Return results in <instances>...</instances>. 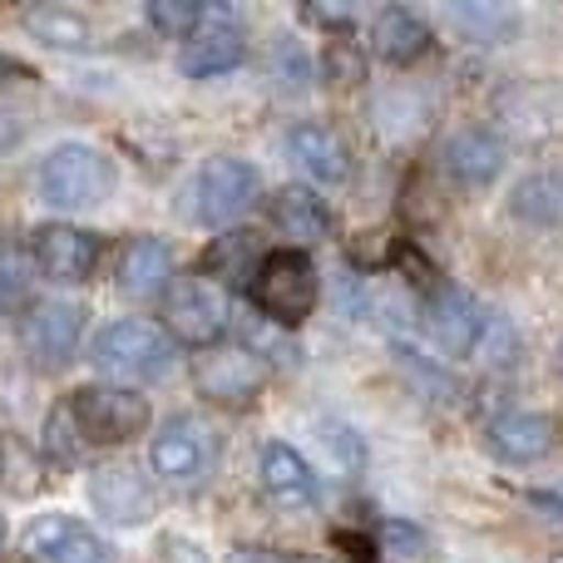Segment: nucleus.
Here are the masks:
<instances>
[{
    "label": "nucleus",
    "instance_id": "18",
    "mask_svg": "<svg viewBox=\"0 0 563 563\" xmlns=\"http://www.w3.org/2000/svg\"><path fill=\"white\" fill-rule=\"evenodd\" d=\"M267 218H273V228L282 238H291L297 247H311V243H327L331 238V208L321 203L311 188H282L273 194V203H267Z\"/></svg>",
    "mask_w": 563,
    "mask_h": 563
},
{
    "label": "nucleus",
    "instance_id": "12",
    "mask_svg": "<svg viewBox=\"0 0 563 563\" xmlns=\"http://www.w3.org/2000/svg\"><path fill=\"white\" fill-rule=\"evenodd\" d=\"M20 549H25V559H35V563H104L109 559L104 539H99L89 525L69 519V515L30 519Z\"/></svg>",
    "mask_w": 563,
    "mask_h": 563
},
{
    "label": "nucleus",
    "instance_id": "22",
    "mask_svg": "<svg viewBox=\"0 0 563 563\" xmlns=\"http://www.w3.org/2000/svg\"><path fill=\"white\" fill-rule=\"evenodd\" d=\"M203 267L223 291L243 287V282H257V273H263V243H257L253 233H223L203 253Z\"/></svg>",
    "mask_w": 563,
    "mask_h": 563
},
{
    "label": "nucleus",
    "instance_id": "5",
    "mask_svg": "<svg viewBox=\"0 0 563 563\" xmlns=\"http://www.w3.org/2000/svg\"><path fill=\"white\" fill-rule=\"evenodd\" d=\"M164 321L174 341L194 351H213L223 346V331L233 327V307H228V291L213 277H178L164 297Z\"/></svg>",
    "mask_w": 563,
    "mask_h": 563
},
{
    "label": "nucleus",
    "instance_id": "8",
    "mask_svg": "<svg viewBox=\"0 0 563 563\" xmlns=\"http://www.w3.org/2000/svg\"><path fill=\"white\" fill-rule=\"evenodd\" d=\"M85 336V307L79 301H35L20 321V346L35 371H59L75 361Z\"/></svg>",
    "mask_w": 563,
    "mask_h": 563
},
{
    "label": "nucleus",
    "instance_id": "28",
    "mask_svg": "<svg viewBox=\"0 0 563 563\" xmlns=\"http://www.w3.org/2000/svg\"><path fill=\"white\" fill-rule=\"evenodd\" d=\"M336 549L346 554V563H371V554H376V544L366 534H336Z\"/></svg>",
    "mask_w": 563,
    "mask_h": 563
},
{
    "label": "nucleus",
    "instance_id": "16",
    "mask_svg": "<svg viewBox=\"0 0 563 563\" xmlns=\"http://www.w3.org/2000/svg\"><path fill=\"white\" fill-rule=\"evenodd\" d=\"M257 485H263L267 499L282 509L317 505V475H311L307 460L291 445H282V440H267V445L257 450Z\"/></svg>",
    "mask_w": 563,
    "mask_h": 563
},
{
    "label": "nucleus",
    "instance_id": "13",
    "mask_svg": "<svg viewBox=\"0 0 563 563\" xmlns=\"http://www.w3.org/2000/svg\"><path fill=\"white\" fill-rule=\"evenodd\" d=\"M287 158L307 178H317V184H346V178H351L346 139H341L331 124H317V119L287 129Z\"/></svg>",
    "mask_w": 563,
    "mask_h": 563
},
{
    "label": "nucleus",
    "instance_id": "10",
    "mask_svg": "<svg viewBox=\"0 0 563 563\" xmlns=\"http://www.w3.org/2000/svg\"><path fill=\"white\" fill-rule=\"evenodd\" d=\"M30 257L49 282H89L99 273V257H104V243L85 228L69 223H45L30 238Z\"/></svg>",
    "mask_w": 563,
    "mask_h": 563
},
{
    "label": "nucleus",
    "instance_id": "23",
    "mask_svg": "<svg viewBox=\"0 0 563 563\" xmlns=\"http://www.w3.org/2000/svg\"><path fill=\"white\" fill-rule=\"evenodd\" d=\"M25 30L49 49H89L95 45V25L79 15L75 5H35L25 10Z\"/></svg>",
    "mask_w": 563,
    "mask_h": 563
},
{
    "label": "nucleus",
    "instance_id": "4",
    "mask_svg": "<svg viewBox=\"0 0 563 563\" xmlns=\"http://www.w3.org/2000/svg\"><path fill=\"white\" fill-rule=\"evenodd\" d=\"M253 301L277 327H301L317 307V267L301 247H277L263 257V273L253 282Z\"/></svg>",
    "mask_w": 563,
    "mask_h": 563
},
{
    "label": "nucleus",
    "instance_id": "7",
    "mask_svg": "<svg viewBox=\"0 0 563 563\" xmlns=\"http://www.w3.org/2000/svg\"><path fill=\"white\" fill-rule=\"evenodd\" d=\"M263 361L253 356L247 346H213L194 356V386L198 396H208L213 406L228 410H247L257 396H263Z\"/></svg>",
    "mask_w": 563,
    "mask_h": 563
},
{
    "label": "nucleus",
    "instance_id": "32",
    "mask_svg": "<svg viewBox=\"0 0 563 563\" xmlns=\"http://www.w3.org/2000/svg\"><path fill=\"white\" fill-rule=\"evenodd\" d=\"M559 366H563V351H559Z\"/></svg>",
    "mask_w": 563,
    "mask_h": 563
},
{
    "label": "nucleus",
    "instance_id": "17",
    "mask_svg": "<svg viewBox=\"0 0 563 563\" xmlns=\"http://www.w3.org/2000/svg\"><path fill=\"white\" fill-rule=\"evenodd\" d=\"M554 440H559V426L544 410H509V416H499L495 430H489V450H495L499 460H509V465H534V460H544L549 450H554Z\"/></svg>",
    "mask_w": 563,
    "mask_h": 563
},
{
    "label": "nucleus",
    "instance_id": "19",
    "mask_svg": "<svg viewBox=\"0 0 563 563\" xmlns=\"http://www.w3.org/2000/svg\"><path fill=\"white\" fill-rule=\"evenodd\" d=\"M247 59V40L238 25H213V30H198L184 49H178V69L194 79H213L223 69H238Z\"/></svg>",
    "mask_w": 563,
    "mask_h": 563
},
{
    "label": "nucleus",
    "instance_id": "3",
    "mask_svg": "<svg viewBox=\"0 0 563 563\" xmlns=\"http://www.w3.org/2000/svg\"><path fill=\"white\" fill-rule=\"evenodd\" d=\"M109 188H114V164L89 144H59L40 164V198L49 208H95Z\"/></svg>",
    "mask_w": 563,
    "mask_h": 563
},
{
    "label": "nucleus",
    "instance_id": "1",
    "mask_svg": "<svg viewBox=\"0 0 563 563\" xmlns=\"http://www.w3.org/2000/svg\"><path fill=\"white\" fill-rule=\"evenodd\" d=\"M89 361H95L104 376L144 386V380H158L174 371L178 351H174V336H168L164 327H154V321H144V317H124V321H109V327L99 331L95 356Z\"/></svg>",
    "mask_w": 563,
    "mask_h": 563
},
{
    "label": "nucleus",
    "instance_id": "33",
    "mask_svg": "<svg viewBox=\"0 0 563 563\" xmlns=\"http://www.w3.org/2000/svg\"><path fill=\"white\" fill-rule=\"evenodd\" d=\"M0 534H5V525H0Z\"/></svg>",
    "mask_w": 563,
    "mask_h": 563
},
{
    "label": "nucleus",
    "instance_id": "2",
    "mask_svg": "<svg viewBox=\"0 0 563 563\" xmlns=\"http://www.w3.org/2000/svg\"><path fill=\"white\" fill-rule=\"evenodd\" d=\"M65 410L85 445H129L148 430V400L129 386H79Z\"/></svg>",
    "mask_w": 563,
    "mask_h": 563
},
{
    "label": "nucleus",
    "instance_id": "6",
    "mask_svg": "<svg viewBox=\"0 0 563 563\" xmlns=\"http://www.w3.org/2000/svg\"><path fill=\"white\" fill-rule=\"evenodd\" d=\"M263 194V174H257L247 158H208L194 178V218L198 223H233Z\"/></svg>",
    "mask_w": 563,
    "mask_h": 563
},
{
    "label": "nucleus",
    "instance_id": "9",
    "mask_svg": "<svg viewBox=\"0 0 563 563\" xmlns=\"http://www.w3.org/2000/svg\"><path fill=\"white\" fill-rule=\"evenodd\" d=\"M213 455H218L213 430L194 416H174L154 435V445H148V465H154V475H164L168 485H198V479L213 470Z\"/></svg>",
    "mask_w": 563,
    "mask_h": 563
},
{
    "label": "nucleus",
    "instance_id": "20",
    "mask_svg": "<svg viewBox=\"0 0 563 563\" xmlns=\"http://www.w3.org/2000/svg\"><path fill=\"white\" fill-rule=\"evenodd\" d=\"M371 49H376L386 65H416L430 49V25L416 10L390 5V10H380L376 25H371Z\"/></svg>",
    "mask_w": 563,
    "mask_h": 563
},
{
    "label": "nucleus",
    "instance_id": "25",
    "mask_svg": "<svg viewBox=\"0 0 563 563\" xmlns=\"http://www.w3.org/2000/svg\"><path fill=\"white\" fill-rule=\"evenodd\" d=\"M144 15L164 40H184V45L198 35V25H203V5H198V0H148Z\"/></svg>",
    "mask_w": 563,
    "mask_h": 563
},
{
    "label": "nucleus",
    "instance_id": "15",
    "mask_svg": "<svg viewBox=\"0 0 563 563\" xmlns=\"http://www.w3.org/2000/svg\"><path fill=\"white\" fill-rule=\"evenodd\" d=\"M114 273H119V291H124V297H139V301L164 297V291L174 287V247L154 233H139L124 243Z\"/></svg>",
    "mask_w": 563,
    "mask_h": 563
},
{
    "label": "nucleus",
    "instance_id": "21",
    "mask_svg": "<svg viewBox=\"0 0 563 563\" xmlns=\"http://www.w3.org/2000/svg\"><path fill=\"white\" fill-rule=\"evenodd\" d=\"M445 168L460 184L485 188V184H495L499 168H505V144H499L489 129H465V134H455L445 144Z\"/></svg>",
    "mask_w": 563,
    "mask_h": 563
},
{
    "label": "nucleus",
    "instance_id": "29",
    "mask_svg": "<svg viewBox=\"0 0 563 563\" xmlns=\"http://www.w3.org/2000/svg\"><path fill=\"white\" fill-rule=\"evenodd\" d=\"M228 563H307V559H291V554H277V549H233Z\"/></svg>",
    "mask_w": 563,
    "mask_h": 563
},
{
    "label": "nucleus",
    "instance_id": "26",
    "mask_svg": "<svg viewBox=\"0 0 563 563\" xmlns=\"http://www.w3.org/2000/svg\"><path fill=\"white\" fill-rule=\"evenodd\" d=\"M327 79H331V85H361V79H366V65H361V55H356V45H351V40H331V45H327Z\"/></svg>",
    "mask_w": 563,
    "mask_h": 563
},
{
    "label": "nucleus",
    "instance_id": "24",
    "mask_svg": "<svg viewBox=\"0 0 563 563\" xmlns=\"http://www.w3.org/2000/svg\"><path fill=\"white\" fill-rule=\"evenodd\" d=\"M509 208H515V218H525V223H534V228L563 223V178L559 174H529L525 184L509 194Z\"/></svg>",
    "mask_w": 563,
    "mask_h": 563
},
{
    "label": "nucleus",
    "instance_id": "27",
    "mask_svg": "<svg viewBox=\"0 0 563 563\" xmlns=\"http://www.w3.org/2000/svg\"><path fill=\"white\" fill-rule=\"evenodd\" d=\"M158 563H208V554L203 549L194 544V539H164V544H158Z\"/></svg>",
    "mask_w": 563,
    "mask_h": 563
},
{
    "label": "nucleus",
    "instance_id": "30",
    "mask_svg": "<svg viewBox=\"0 0 563 563\" xmlns=\"http://www.w3.org/2000/svg\"><path fill=\"white\" fill-rule=\"evenodd\" d=\"M529 505H534L539 519H549V525L563 529V495H529Z\"/></svg>",
    "mask_w": 563,
    "mask_h": 563
},
{
    "label": "nucleus",
    "instance_id": "31",
    "mask_svg": "<svg viewBox=\"0 0 563 563\" xmlns=\"http://www.w3.org/2000/svg\"><path fill=\"white\" fill-rule=\"evenodd\" d=\"M301 20H317V25H341L346 30L351 25V10L341 5V10H321V5H301Z\"/></svg>",
    "mask_w": 563,
    "mask_h": 563
},
{
    "label": "nucleus",
    "instance_id": "11",
    "mask_svg": "<svg viewBox=\"0 0 563 563\" xmlns=\"http://www.w3.org/2000/svg\"><path fill=\"white\" fill-rule=\"evenodd\" d=\"M485 327H489V311H479V301L470 291L440 282L426 297V331L445 356H470L479 346V336H485Z\"/></svg>",
    "mask_w": 563,
    "mask_h": 563
},
{
    "label": "nucleus",
    "instance_id": "14",
    "mask_svg": "<svg viewBox=\"0 0 563 563\" xmlns=\"http://www.w3.org/2000/svg\"><path fill=\"white\" fill-rule=\"evenodd\" d=\"M89 499H95V509L109 519V525H124V529L144 525V519L154 515V489H148V479L129 465L95 470V479H89Z\"/></svg>",
    "mask_w": 563,
    "mask_h": 563
}]
</instances>
